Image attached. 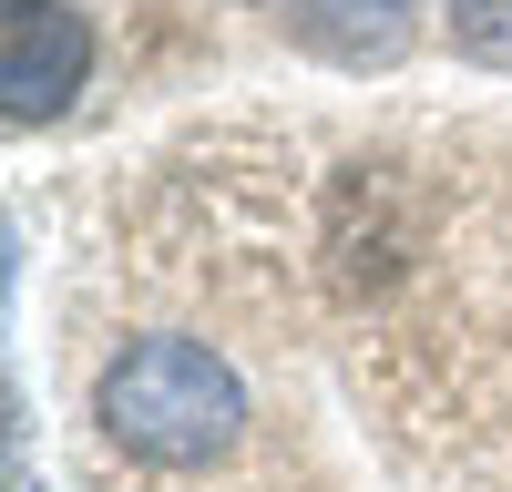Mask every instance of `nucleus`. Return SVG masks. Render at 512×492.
<instances>
[{
	"label": "nucleus",
	"instance_id": "3",
	"mask_svg": "<svg viewBox=\"0 0 512 492\" xmlns=\"http://www.w3.org/2000/svg\"><path fill=\"white\" fill-rule=\"evenodd\" d=\"M297 41L328 52V62H349V72L400 62L410 52V0H297Z\"/></svg>",
	"mask_w": 512,
	"mask_h": 492
},
{
	"label": "nucleus",
	"instance_id": "4",
	"mask_svg": "<svg viewBox=\"0 0 512 492\" xmlns=\"http://www.w3.org/2000/svg\"><path fill=\"white\" fill-rule=\"evenodd\" d=\"M451 41L472 62H512V0H451Z\"/></svg>",
	"mask_w": 512,
	"mask_h": 492
},
{
	"label": "nucleus",
	"instance_id": "2",
	"mask_svg": "<svg viewBox=\"0 0 512 492\" xmlns=\"http://www.w3.org/2000/svg\"><path fill=\"white\" fill-rule=\"evenodd\" d=\"M82 72H93V31L72 0H0V113L11 123H52Z\"/></svg>",
	"mask_w": 512,
	"mask_h": 492
},
{
	"label": "nucleus",
	"instance_id": "1",
	"mask_svg": "<svg viewBox=\"0 0 512 492\" xmlns=\"http://www.w3.org/2000/svg\"><path fill=\"white\" fill-rule=\"evenodd\" d=\"M103 431L134 451V462L205 472V462L236 451L246 390H236V369L205 349V339H134V349L103 369Z\"/></svg>",
	"mask_w": 512,
	"mask_h": 492
}]
</instances>
